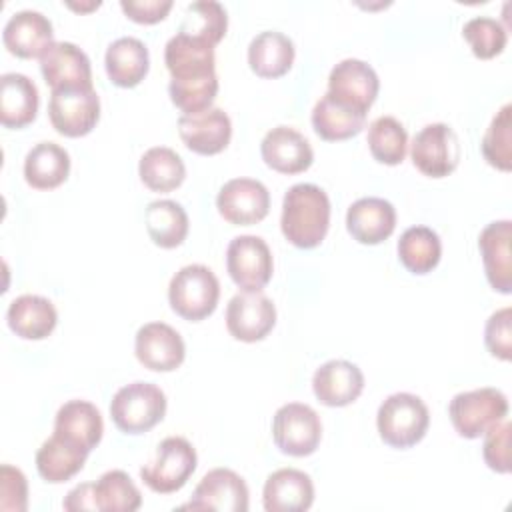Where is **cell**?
<instances>
[{"instance_id":"23","label":"cell","mask_w":512,"mask_h":512,"mask_svg":"<svg viewBox=\"0 0 512 512\" xmlns=\"http://www.w3.org/2000/svg\"><path fill=\"white\" fill-rule=\"evenodd\" d=\"M346 228L360 244H380L396 228V210L388 200L378 196L358 198L346 212Z\"/></svg>"},{"instance_id":"12","label":"cell","mask_w":512,"mask_h":512,"mask_svg":"<svg viewBox=\"0 0 512 512\" xmlns=\"http://www.w3.org/2000/svg\"><path fill=\"white\" fill-rule=\"evenodd\" d=\"M276 324V306L260 290H242L226 306V328L240 342H258Z\"/></svg>"},{"instance_id":"35","label":"cell","mask_w":512,"mask_h":512,"mask_svg":"<svg viewBox=\"0 0 512 512\" xmlns=\"http://www.w3.org/2000/svg\"><path fill=\"white\" fill-rule=\"evenodd\" d=\"M138 174L146 188L154 192H170L184 182L186 166L172 148L154 146L142 154Z\"/></svg>"},{"instance_id":"19","label":"cell","mask_w":512,"mask_h":512,"mask_svg":"<svg viewBox=\"0 0 512 512\" xmlns=\"http://www.w3.org/2000/svg\"><path fill=\"white\" fill-rule=\"evenodd\" d=\"M260 154L266 166L280 174H300L314 162L310 142L290 126L268 130L260 142Z\"/></svg>"},{"instance_id":"32","label":"cell","mask_w":512,"mask_h":512,"mask_svg":"<svg viewBox=\"0 0 512 512\" xmlns=\"http://www.w3.org/2000/svg\"><path fill=\"white\" fill-rule=\"evenodd\" d=\"M366 124V114H360L338 100L328 92L312 108V128L314 132L328 142L348 140L356 136Z\"/></svg>"},{"instance_id":"7","label":"cell","mask_w":512,"mask_h":512,"mask_svg":"<svg viewBox=\"0 0 512 512\" xmlns=\"http://www.w3.org/2000/svg\"><path fill=\"white\" fill-rule=\"evenodd\" d=\"M272 438L282 454L296 458L314 454L322 438L318 412L302 402L280 406L272 420Z\"/></svg>"},{"instance_id":"46","label":"cell","mask_w":512,"mask_h":512,"mask_svg":"<svg viewBox=\"0 0 512 512\" xmlns=\"http://www.w3.org/2000/svg\"><path fill=\"white\" fill-rule=\"evenodd\" d=\"M64 510H96V498H94V482H84L78 484L76 488H72L64 502H62Z\"/></svg>"},{"instance_id":"44","label":"cell","mask_w":512,"mask_h":512,"mask_svg":"<svg viewBox=\"0 0 512 512\" xmlns=\"http://www.w3.org/2000/svg\"><path fill=\"white\" fill-rule=\"evenodd\" d=\"M0 508L24 512L28 508V482L20 468L2 464L0 468Z\"/></svg>"},{"instance_id":"29","label":"cell","mask_w":512,"mask_h":512,"mask_svg":"<svg viewBox=\"0 0 512 512\" xmlns=\"http://www.w3.org/2000/svg\"><path fill=\"white\" fill-rule=\"evenodd\" d=\"M294 42L276 30L256 34L248 44V64L260 78H280L294 62Z\"/></svg>"},{"instance_id":"40","label":"cell","mask_w":512,"mask_h":512,"mask_svg":"<svg viewBox=\"0 0 512 512\" xmlns=\"http://www.w3.org/2000/svg\"><path fill=\"white\" fill-rule=\"evenodd\" d=\"M512 106L504 104L496 116L492 118L490 126L486 128L484 136H482V156L484 160L502 170V172H510L512 168V150H510V142H512Z\"/></svg>"},{"instance_id":"37","label":"cell","mask_w":512,"mask_h":512,"mask_svg":"<svg viewBox=\"0 0 512 512\" xmlns=\"http://www.w3.org/2000/svg\"><path fill=\"white\" fill-rule=\"evenodd\" d=\"M368 148L380 164L396 166L404 160L408 148L406 128L394 116H378L368 126Z\"/></svg>"},{"instance_id":"24","label":"cell","mask_w":512,"mask_h":512,"mask_svg":"<svg viewBox=\"0 0 512 512\" xmlns=\"http://www.w3.org/2000/svg\"><path fill=\"white\" fill-rule=\"evenodd\" d=\"M164 64L172 80L212 74L216 72L214 46L178 30L164 46Z\"/></svg>"},{"instance_id":"27","label":"cell","mask_w":512,"mask_h":512,"mask_svg":"<svg viewBox=\"0 0 512 512\" xmlns=\"http://www.w3.org/2000/svg\"><path fill=\"white\" fill-rule=\"evenodd\" d=\"M104 68L112 84L120 88L138 86L150 68L146 44L134 36H122L114 40L106 50Z\"/></svg>"},{"instance_id":"10","label":"cell","mask_w":512,"mask_h":512,"mask_svg":"<svg viewBox=\"0 0 512 512\" xmlns=\"http://www.w3.org/2000/svg\"><path fill=\"white\" fill-rule=\"evenodd\" d=\"M226 270L242 290H262L274 272L272 252L260 236H236L226 248Z\"/></svg>"},{"instance_id":"30","label":"cell","mask_w":512,"mask_h":512,"mask_svg":"<svg viewBox=\"0 0 512 512\" xmlns=\"http://www.w3.org/2000/svg\"><path fill=\"white\" fill-rule=\"evenodd\" d=\"M90 452L68 442L66 438L52 434L36 452V470L50 484H62L74 478L82 468Z\"/></svg>"},{"instance_id":"18","label":"cell","mask_w":512,"mask_h":512,"mask_svg":"<svg viewBox=\"0 0 512 512\" xmlns=\"http://www.w3.org/2000/svg\"><path fill=\"white\" fill-rule=\"evenodd\" d=\"M40 72L50 90L92 86L90 58L72 42H54L40 56Z\"/></svg>"},{"instance_id":"17","label":"cell","mask_w":512,"mask_h":512,"mask_svg":"<svg viewBox=\"0 0 512 512\" xmlns=\"http://www.w3.org/2000/svg\"><path fill=\"white\" fill-rule=\"evenodd\" d=\"M2 42L18 58H40L54 44L52 22L38 10L14 12L4 24Z\"/></svg>"},{"instance_id":"20","label":"cell","mask_w":512,"mask_h":512,"mask_svg":"<svg viewBox=\"0 0 512 512\" xmlns=\"http://www.w3.org/2000/svg\"><path fill=\"white\" fill-rule=\"evenodd\" d=\"M312 390L324 406L342 408L362 394L364 374L348 360H328L316 368L312 376Z\"/></svg>"},{"instance_id":"16","label":"cell","mask_w":512,"mask_h":512,"mask_svg":"<svg viewBox=\"0 0 512 512\" xmlns=\"http://www.w3.org/2000/svg\"><path fill=\"white\" fill-rule=\"evenodd\" d=\"M178 134L188 150L212 156L230 144L232 122L222 108L214 106L198 114H182L178 118Z\"/></svg>"},{"instance_id":"13","label":"cell","mask_w":512,"mask_h":512,"mask_svg":"<svg viewBox=\"0 0 512 512\" xmlns=\"http://www.w3.org/2000/svg\"><path fill=\"white\" fill-rule=\"evenodd\" d=\"M220 216L236 226H250L266 218L270 210L268 188L254 178H232L216 196Z\"/></svg>"},{"instance_id":"31","label":"cell","mask_w":512,"mask_h":512,"mask_svg":"<svg viewBox=\"0 0 512 512\" xmlns=\"http://www.w3.org/2000/svg\"><path fill=\"white\" fill-rule=\"evenodd\" d=\"M70 174V156L56 142H38L24 158V178L36 190L58 188Z\"/></svg>"},{"instance_id":"38","label":"cell","mask_w":512,"mask_h":512,"mask_svg":"<svg viewBox=\"0 0 512 512\" xmlns=\"http://www.w3.org/2000/svg\"><path fill=\"white\" fill-rule=\"evenodd\" d=\"M226 30H228V16L220 2L196 0L186 6L180 32L206 40L208 44L216 46L226 36Z\"/></svg>"},{"instance_id":"36","label":"cell","mask_w":512,"mask_h":512,"mask_svg":"<svg viewBox=\"0 0 512 512\" xmlns=\"http://www.w3.org/2000/svg\"><path fill=\"white\" fill-rule=\"evenodd\" d=\"M96 510L134 512L142 506V494L124 470H108L94 482Z\"/></svg>"},{"instance_id":"2","label":"cell","mask_w":512,"mask_h":512,"mask_svg":"<svg viewBox=\"0 0 512 512\" xmlns=\"http://www.w3.org/2000/svg\"><path fill=\"white\" fill-rule=\"evenodd\" d=\"M430 426V412L424 400L410 392L390 394L378 408L376 428L380 438L392 448H412Z\"/></svg>"},{"instance_id":"15","label":"cell","mask_w":512,"mask_h":512,"mask_svg":"<svg viewBox=\"0 0 512 512\" xmlns=\"http://www.w3.org/2000/svg\"><path fill=\"white\" fill-rule=\"evenodd\" d=\"M134 354L152 372H172L184 362L186 346L170 324L148 322L136 332Z\"/></svg>"},{"instance_id":"5","label":"cell","mask_w":512,"mask_h":512,"mask_svg":"<svg viewBox=\"0 0 512 512\" xmlns=\"http://www.w3.org/2000/svg\"><path fill=\"white\" fill-rule=\"evenodd\" d=\"M448 416L462 438L474 440L508 416V398L490 386L460 392L450 400Z\"/></svg>"},{"instance_id":"26","label":"cell","mask_w":512,"mask_h":512,"mask_svg":"<svg viewBox=\"0 0 512 512\" xmlns=\"http://www.w3.org/2000/svg\"><path fill=\"white\" fill-rule=\"evenodd\" d=\"M8 328L24 340H44L58 324L54 304L38 294H22L14 298L6 310Z\"/></svg>"},{"instance_id":"8","label":"cell","mask_w":512,"mask_h":512,"mask_svg":"<svg viewBox=\"0 0 512 512\" xmlns=\"http://www.w3.org/2000/svg\"><path fill=\"white\" fill-rule=\"evenodd\" d=\"M48 118L62 136L80 138L90 134L100 118V98L94 86L52 90Z\"/></svg>"},{"instance_id":"1","label":"cell","mask_w":512,"mask_h":512,"mask_svg":"<svg viewBox=\"0 0 512 512\" xmlns=\"http://www.w3.org/2000/svg\"><path fill=\"white\" fill-rule=\"evenodd\" d=\"M330 226L328 194L310 182L294 184L282 200L280 228L284 238L296 248H316Z\"/></svg>"},{"instance_id":"43","label":"cell","mask_w":512,"mask_h":512,"mask_svg":"<svg viewBox=\"0 0 512 512\" xmlns=\"http://www.w3.org/2000/svg\"><path fill=\"white\" fill-rule=\"evenodd\" d=\"M510 320H512V310L506 306V308L496 310L486 320V328H484V342H486L488 352L506 362L512 358Z\"/></svg>"},{"instance_id":"33","label":"cell","mask_w":512,"mask_h":512,"mask_svg":"<svg viewBox=\"0 0 512 512\" xmlns=\"http://www.w3.org/2000/svg\"><path fill=\"white\" fill-rule=\"evenodd\" d=\"M150 240L160 248H176L186 240L188 214L174 200H154L144 210Z\"/></svg>"},{"instance_id":"9","label":"cell","mask_w":512,"mask_h":512,"mask_svg":"<svg viewBox=\"0 0 512 512\" xmlns=\"http://www.w3.org/2000/svg\"><path fill=\"white\" fill-rule=\"evenodd\" d=\"M410 156L414 166L430 178H444L458 166L460 142L456 132L444 124H426L412 140Z\"/></svg>"},{"instance_id":"22","label":"cell","mask_w":512,"mask_h":512,"mask_svg":"<svg viewBox=\"0 0 512 512\" xmlns=\"http://www.w3.org/2000/svg\"><path fill=\"white\" fill-rule=\"evenodd\" d=\"M312 502V478L298 468H280L264 482L262 504L266 512H304Z\"/></svg>"},{"instance_id":"41","label":"cell","mask_w":512,"mask_h":512,"mask_svg":"<svg viewBox=\"0 0 512 512\" xmlns=\"http://www.w3.org/2000/svg\"><path fill=\"white\" fill-rule=\"evenodd\" d=\"M462 36L470 44L472 54L480 60L498 56L508 42L506 28L490 16H474L462 26Z\"/></svg>"},{"instance_id":"42","label":"cell","mask_w":512,"mask_h":512,"mask_svg":"<svg viewBox=\"0 0 512 512\" xmlns=\"http://www.w3.org/2000/svg\"><path fill=\"white\" fill-rule=\"evenodd\" d=\"M482 436H484L482 456H484V462L488 464V468L498 474H508L510 472V448H508L510 422L504 418L502 422L488 428Z\"/></svg>"},{"instance_id":"39","label":"cell","mask_w":512,"mask_h":512,"mask_svg":"<svg viewBox=\"0 0 512 512\" xmlns=\"http://www.w3.org/2000/svg\"><path fill=\"white\" fill-rule=\"evenodd\" d=\"M168 94L172 104L184 114H198L212 108V102L218 94V76L216 72L196 78L170 80Z\"/></svg>"},{"instance_id":"45","label":"cell","mask_w":512,"mask_h":512,"mask_svg":"<svg viewBox=\"0 0 512 512\" xmlns=\"http://www.w3.org/2000/svg\"><path fill=\"white\" fill-rule=\"evenodd\" d=\"M120 8L138 24H156L170 12L172 0H120Z\"/></svg>"},{"instance_id":"34","label":"cell","mask_w":512,"mask_h":512,"mask_svg":"<svg viewBox=\"0 0 512 512\" xmlns=\"http://www.w3.org/2000/svg\"><path fill=\"white\" fill-rule=\"evenodd\" d=\"M442 256L440 236L428 226H410L398 240V258L412 274L432 272Z\"/></svg>"},{"instance_id":"11","label":"cell","mask_w":512,"mask_h":512,"mask_svg":"<svg viewBox=\"0 0 512 512\" xmlns=\"http://www.w3.org/2000/svg\"><path fill=\"white\" fill-rule=\"evenodd\" d=\"M378 90V74L364 60L344 58L330 70L328 94L360 114H368L378 96Z\"/></svg>"},{"instance_id":"21","label":"cell","mask_w":512,"mask_h":512,"mask_svg":"<svg viewBox=\"0 0 512 512\" xmlns=\"http://www.w3.org/2000/svg\"><path fill=\"white\" fill-rule=\"evenodd\" d=\"M512 222L494 220L478 236V248L490 286L502 294L512 292Z\"/></svg>"},{"instance_id":"4","label":"cell","mask_w":512,"mask_h":512,"mask_svg":"<svg viewBox=\"0 0 512 512\" xmlns=\"http://www.w3.org/2000/svg\"><path fill=\"white\" fill-rule=\"evenodd\" d=\"M166 414V394L152 382H132L122 386L110 402V418L126 434H144L162 422Z\"/></svg>"},{"instance_id":"25","label":"cell","mask_w":512,"mask_h":512,"mask_svg":"<svg viewBox=\"0 0 512 512\" xmlns=\"http://www.w3.org/2000/svg\"><path fill=\"white\" fill-rule=\"evenodd\" d=\"M104 422L100 410L88 400H68L54 418V434L92 452L102 440Z\"/></svg>"},{"instance_id":"6","label":"cell","mask_w":512,"mask_h":512,"mask_svg":"<svg viewBox=\"0 0 512 512\" xmlns=\"http://www.w3.org/2000/svg\"><path fill=\"white\" fill-rule=\"evenodd\" d=\"M196 450L182 436H168L156 446V456L140 468L142 482L158 494L180 490L196 470Z\"/></svg>"},{"instance_id":"3","label":"cell","mask_w":512,"mask_h":512,"mask_svg":"<svg viewBox=\"0 0 512 512\" xmlns=\"http://www.w3.org/2000/svg\"><path fill=\"white\" fill-rule=\"evenodd\" d=\"M220 298V282L204 264L182 266L168 284L170 308L184 320L200 322L208 318Z\"/></svg>"},{"instance_id":"14","label":"cell","mask_w":512,"mask_h":512,"mask_svg":"<svg viewBox=\"0 0 512 512\" xmlns=\"http://www.w3.org/2000/svg\"><path fill=\"white\" fill-rule=\"evenodd\" d=\"M248 496V486L240 474L230 468H214L202 476L184 508L246 512Z\"/></svg>"},{"instance_id":"28","label":"cell","mask_w":512,"mask_h":512,"mask_svg":"<svg viewBox=\"0 0 512 512\" xmlns=\"http://www.w3.org/2000/svg\"><path fill=\"white\" fill-rule=\"evenodd\" d=\"M38 88L36 84L20 74L6 72L0 78V120L6 128H24L34 122L38 112Z\"/></svg>"}]
</instances>
